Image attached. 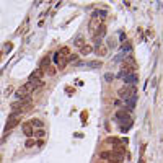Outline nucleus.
<instances>
[{
	"mask_svg": "<svg viewBox=\"0 0 163 163\" xmlns=\"http://www.w3.org/2000/svg\"><path fill=\"white\" fill-rule=\"evenodd\" d=\"M116 117H117V121H126L127 124H131V116H129V113L127 111H117V114H116Z\"/></svg>",
	"mask_w": 163,
	"mask_h": 163,
	"instance_id": "20e7f679",
	"label": "nucleus"
},
{
	"mask_svg": "<svg viewBox=\"0 0 163 163\" xmlns=\"http://www.w3.org/2000/svg\"><path fill=\"white\" fill-rule=\"evenodd\" d=\"M95 17H96V18H98V17L106 18V12H104V10H100V12H96V15H95Z\"/></svg>",
	"mask_w": 163,
	"mask_h": 163,
	"instance_id": "ddd939ff",
	"label": "nucleus"
},
{
	"mask_svg": "<svg viewBox=\"0 0 163 163\" xmlns=\"http://www.w3.org/2000/svg\"><path fill=\"white\" fill-rule=\"evenodd\" d=\"M23 134H25L26 137H34V129L30 126V122H26L23 126Z\"/></svg>",
	"mask_w": 163,
	"mask_h": 163,
	"instance_id": "39448f33",
	"label": "nucleus"
},
{
	"mask_svg": "<svg viewBox=\"0 0 163 163\" xmlns=\"http://www.w3.org/2000/svg\"><path fill=\"white\" fill-rule=\"evenodd\" d=\"M91 51H93V47H91L90 44H83V47H80V52H82V55H88Z\"/></svg>",
	"mask_w": 163,
	"mask_h": 163,
	"instance_id": "0eeeda50",
	"label": "nucleus"
},
{
	"mask_svg": "<svg viewBox=\"0 0 163 163\" xmlns=\"http://www.w3.org/2000/svg\"><path fill=\"white\" fill-rule=\"evenodd\" d=\"M106 80L111 82V80H113V75H111V74H106Z\"/></svg>",
	"mask_w": 163,
	"mask_h": 163,
	"instance_id": "4468645a",
	"label": "nucleus"
},
{
	"mask_svg": "<svg viewBox=\"0 0 163 163\" xmlns=\"http://www.w3.org/2000/svg\"><path fill=\"white\" fill-rule=\"evenodd\" d=\"M106 52H108V49H106L104 46H100V49H98V52H96V54H100V55H106Z\"/></svg>",
	"mask_w": 163,
	"mask_h": 163,
	"instance_id": "9b49d317",
	"label": "nucleus"
},
{
	"mask_svg": "<svg viewBox=\"0 0 163 163\" xmlns=\"http://www.w3.org/2000/svg\"><path fill=\"white\" fill-rule=\"evenodd\" d=\"M55 72H57V67L55 65H47V74L49 75H54Z\"/></svg>",
	"mask_w": 163,
	"mask_h": 163,
	"instance_id": "1a4fd4ad",
	"label": "nucleus"
},
{
	"mask_svg": "<svg viewBox=\"0 0 163 163\" xmlns=\"http://www.w3.org/2000/svg\"><path fill=\"white\" fill-rule=\"evenodd\" d=\"M30 126L33 127V129H34V127H38V129H42V127H44V122H42L41 119H31V121H30Z\"/></svg>",
	"mask_w": 163,
	"mask_h": 163,
	"instance_id": "423d86ee",
	"label": "nucleus"
},
{
	"mask_svg": "<svg viewBox=\"0 0 163 163\" xmlns=\"http://www.w3.org/2000/svg\"><path fill=\"white\" fill-rule=\"evenodd\" d=\"M119 79H122L127 85H134V83L139 82L137 75L134 72H129V70H121V72H119Z\"/></svg>",
	"mask_w": 163,
	"mask_h": 163,
	"instance_id": "f03ea898",
	"label": "nucleus"
},
{
	"mask_svg": "<svg viewBox=\"0 0 163 163\" xmlns=\"http://www.w3.org/2000/svg\"><path fill=\"white\" fill-rule=\"evenodd\" d=\"M34 144H38V142H36V140H34V139H28L25 145H26L28 148H31V147H34Z\"/></svg>",
	"mask_w": 163,
	"mask_h": 163,
	"instance_id": "9d476101",
	"label": "nucleus"
},
{
	"mask_svg": "<svg viewBox=\"0 0 163 163\" xmlns=\"http://www.w3.org/2000/svg\"><path fill=\"white\" fill-rule=\"evenodd\" d=\"M119 98H122L124 103H136V95H137V88L134 87V85H126L122 87L121 90L117 91Z\"/></svg>",
	"mask_w": 163,
	"mask_h": 163,
	"instance_id": "f257e3e1",
	"label": "nucleus"
},
{
	"mask_svg": "<svg viewBox=\"0 0 163 163\" xmlns=\"http://www.w3.org/2000/svg\"><path fill=\"white\" fill-rule=\"evenodd\" d=\"M75 44L79 46V47H83V39H82V36H79V38L75 39Z\"/></svg>",
	"mask_w": 163,
	"mask_h": 163,
	"instance_id": "f8f14e48",
	"label": "nucleus"
},
{
	"mask_svg": "<svg viewBox=\"0 0 163 163\" xmlns=\"http://www.w3.org/2000/svg\"><path fill=\"white\" fill-rule=\"evenodd\" d=\"M44 136H46V131H44V129H38V131H34V137L42 139Z\"/></svg>",
	"mask_w": 163,
	"mask_h": 163,
	"instance_id": "6e6552de",
	"label": "nucleus"
},
{
	"mask_svg": "<svg viewBox=\"0 0 163 163\" xmlns=\"http://www.w3.org/2000/svg\"><path fill=\"white\" fill-rule=\"evenodd\" d=\"M20 122V113H13V114L8 117V122H7V127H5V131L7 132H10L13 127H15L17 124Z\"/></svg>",
	"mask_w": 163,
	"mask_h": 163,
	"instance_id": "7ed1b4c3",
	"label": "nucleus"
}]
</instances>
